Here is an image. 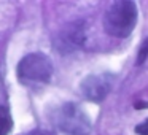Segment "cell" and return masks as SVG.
Returning a JSON list of instances; mask_svg holds the SVG:
<instances>
[{
	"instance_id": "obj_9",
	"label": "cell",
	"mask_w": 148,
	"mask_h": 135,
	"mask_svg": "<svg viewBox=\"0 0 148 135\" xmlns=\"http://www.w3.org/2000/svg\"><path fill=\"white\" fill-rule=\"evenodd\" d=\"M24 135H54V134H51V132H48V130H42V129H35V130H30Z\"/></svg>"
},
{
	"instance_id": "obj_10",
	"label": "cell",
	"mask_w": 148,
	"mask_h": 135,
	"mask_svg": "<svg viewBox=\"0 0 148 135\" xmlns=\"http://www.w3.org/2000/svg\"><path fill=\"white\" fill-rule=\"evenodd\" d=\"M135 110H143V108H148V102H143V100H138V102L134 103Z\"/></svg>"
},
{
	"instance_id": "obj_5",
	"label": "cell",
	"mask_w": 148,
	"mask_h": 135,
	"mask_svg": "<svg viewBox=\"0 0 148 135\" xmlns=\"http://www.w3.org/2000/svg\"><path fill=\"white\" fill-rule=\"evenodd\" d=\"M84 42V29L81 22H70L64 26L58 33L54 35V46L61 54L78 49Z\"/></svg>"
},
{
	"instance_id": "obj_1",
	"label": "cell",
	"mask_w": 148,
	"mask_h": 135,
	"mask_svg": "<svg viewBox=\"0 0 148 135\" xmlns=\"http://www.w3.org/2000/svg\"><path fill=\"white\" fill-rule=\"evenodd\" d=\"M137 24V7L131 0H119L108 7L103 14V29L108 35L126 38Z\"/></svg>"
},
{
	"instance_id": "obj_8",
	"label": "cell",
	"mask_w": 148,
	"mask_h": 135,
	"mask_svg": "<svg viewBox=\"0 0 148 135\" xmlns=\"http://www.w3.org/2000/svg\"><path fill=\"white\" fill-rule=\"evenodd\" d=\"M135 132L138 135H148V122H142V124L135 125Z\"/></svg>"
},
{
	"instance_id": "obj_4",
	"label": "cell",
	"mask_w": 148,
	"mask_h": 135,
	"mask_svg": "<svg viewBox=\"0 0 148 135\" xmlns=\"http://www.w3.org/2000/svg\"><path fill=\"white\" fill-rule=\"evenodd\" d=\"M113 81H115V76L110 73L91 75L81 81V92L86 97V100L92 103H99L112 91Z\"/></svg>"
},
{
	"instance_id": "obj_7",
	"label": "cell",
	"mask_w": 148,
	"mask_h": 135,
	"mask_svg": "<svg viewBox=\"0 0 148 135\" xmlns=\"http://www.w3.org/2000/svg\"><path fill=\"white\" fill-rule=\"evenodd\" d=\"M148 59V38L143 40L140 45V49H138V54H137V61H135V64L137 65H142L145 61Z\"/></svg>"
},
{
	"instance_id": "obj_6",
	"label": "cell",
	"mask_w": 148,
	"mask_h": 135,
	"mask_svg": "<svg viewBox=\"0 0 148 135\" xmlns=\"http://www.w3.org/2000/svg\"><path fill=\"white\" fill-rule=\"evenodd\" d=\"M11 115L7 106H0V135H8L11 130Z\"/></svg>"
},
{
	"instance_id": "obj_3",
	"label": "cell",
	"mask_w": 148,
	"mask_h": 135,
	"mask_svg": "<svg viewBox=\"0 0 148 135\" xmlns=\"http://www.w3.org/2000/svg\"><path fill=\"white\" fill-rule=\"evenodd\" d=\"M56 125L69 135H88L91 130V121L84 111L75 103H64L56 111Z\"/></svg>"
},
{
	"instance_id": "obj_11",
	"label": "cell",
	"mask_w": 148,
	"mask_h": 135,
	"mask_svg": "<svg viewBox=\"0 0 148 135\" xmlns=\"http://www.w3.org/2000/svg\"><path fill=\"white\" fill-rule=\"evenodd\" d=\"M145 122H148V119H147V121H145Z\"/></svg>"
},
{
	"instance_id": "obj_2",
	"label": "cell",
	"mask_w": 148,
	"mask_h": 135,
	"mask_svg": "<svg viewBox=\"0 0 148 135\" xmlns=\"http://www.w3.org/2000/svg\"><path fill=\"white\" fill-rule=\"evenodd\" d=\"M16 72L23 83H48L53 76V64L43 52H30L19 61Z\"/></svg>"
}]
</instances>
